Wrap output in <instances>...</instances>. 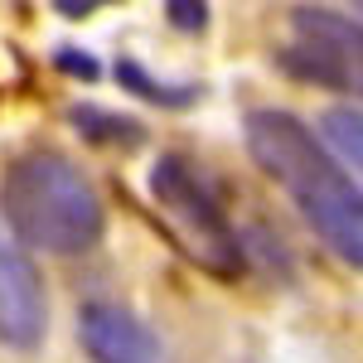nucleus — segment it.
Returning <instances> with one entry per match:
<instances>
[{
	"label": "nucleus",
	"instance_id": "obj_1",
	"mask_svg": "<svg viewBox=\"0 0 363 363\" xmlns=\"http://www.w3.org/2000/svg\"><path fill=\"white\" fill-rule=\"evenodd\" d=\"M252 160L262 165V174H272L281 189L291 194V203L310 218V228L344 257V262H363V199L359 179L344 174L330 160V150L320 145V136L310 131L296 112L281 107H257L242 121Z\"/></svg>",
	"mask_w": 363,
	"mask_h": 363
},
{
	"label": "nucleus",
	"instance_id": "obj_2",
	"mask_svg": "<svg viewBox=\"0 0 363 363\" xmlns=\"http://www.w3.org/2000/svg\"><path fill=\"white\" fill-rule=\"evenodd\" d=\"M0 218L15 233V247H39L54 257L92 252L107 233V208L83 165L58 150H25L0 174Z\"/></svg>",
	"mask_w": 363,
	"mask_h": 363
},
{
	"label": "nucleus",
	"instance_id": "obj_3",
	"mask_svg": "<svg viewBox=\"0 0 363 363\" xmlns=\"http://www.w3.org/2000/svg\"><path fill=\"white\" fill-rule=\"evenodd\" d=\"M150 194L174 223L179 242L194 252V262H203L218 277L242 272V238H238L223 199H218V184L189 155H160L150 169Z\"/></svg>",
	"mask_w": 363,
	"mask_h": 363
},
{
	"label": "nucleus",
	"instance_id": "obj_4",
	"mask_svg": "<svg viewBox=\"0 0 363 363\" xmlns=\"http://www.w3.org/2000/svg\"><path fill=\"white\" fill-rule=\"evenodd\" d=\"M291 25H296V44L281 54V63L296 78L339 87V92H349V87L359 92V20L354 15L296 5Z\"/></svg>",
	"mask_w": 363,
	"mask_h": 363
},
{
	"label": "nucleus",
	"instance_id": "obj_5",
	"mask_svg": "<svg viewBox=\"0 0 363 363\" xmlns=\"http://www.w3.org/2000/svg\"><path fill=\"white\" fill-rule=\"evenodd\" d=\"M44 330H49V296H44L39 267L15 242L0 238V344L34 349Z\"/></svg>",
	"mask_w": 363,
	"mask_h": 363
},
{
	"label": "nucleus",
	"instance_id": "obj_6",
	"mask_svg": "<svg viewBox=\"0 0 363 363\" xmlns=\"http://www.w3.org/2000/svg\"><path fill=\"white\" fill-rule=\"evenodd\" d=\"M78 339L92 363H165L160 335L116 301H87L78 315Z\"/></svg>",
	"mask_w": 363,
	"mask_h": 363
},
{
	"label": "nucleus",
	"instance_id": "obj_7",
	"mask_svg": "<svg viewBox=\"0 0 363 363\" xmlns=\"http://www.w3.org/2000/svg\"><path fill=\"white\" fill-rule=\"evenodd\" d=\"M116 83L140 92V97H150V102H160V107H189L194 97H203L199 83H160V78H150L136 58H121L116 63Z\"/></svg>",
	"mask_w": 363,
	"mask_h": 363
},
{
	"label": "nucleus",
	"instance_id": "obj_8",
	"mask_svg": "<svg viewBox=\"0 0 363 363\" xmlns=\"http://www.w3.org/2000/svg\"><path fill=\"white\" fill-rule=\"evenodd\" d=\"M320 145L330 150L335 145V160L344 174L354 169V179H359V160H363V150H359V107H335V112H325V121H320Z\"/></svg>",
	"mask_w": 363,
	"mask_h": 363
},
{
	"label": "nucleus",
	"instance_id": "obj_9",
	"mask_svg": "<svg viewBox=\"0 0 363 363\" xmlns=\"http://www.w3.org/2000/svg\"><path fill=\"white\" fill-rule=\"evenodd\" d=\"M68 121L87 140H107V145H136L140 140L136 116H116V112H102V107H68Z\"/></svg>",
	"mask_w": 363,
	"mask_h": 363
},
{
	"label": "nucleus",
	"instance_id": "obj_10",
	"mask_svg": "<svg viewBox=\"0 0 363 363\" xmlns=\"http://www.w3.org/2000/svg\"><path fill=\"white\" fill-rule=\"evenodd\" d=\"M165 10L179 29H203L208 25V5H194V0H169Z\"/></svg>",
	"mask_w": 363,
	"mask_h": 363
},
{
	"label": "nucleus",
	"instance_id": "obj_11",
	"mask_svg": "<svg viewBox=\"0 0 363 363\" xmlns=\"http://www.w3.org/2000/svg\"><path fill=\"white\" fill-rule=\"evenodd\" d=\"M54 10H58V15H68V20H87V15L97 10V0H83V5H78V0H58Z\"/></svg>",
	"mask_w": 363,
	"mask_h": 363
},
{
	"label": "nucleus",
	"instance_id": "obj_12",
	"mask_svg": "<svg viewBox=\"0 0 363 363\" xmlns=\"http://www.w3.org/2000/svg\"><path fill=\"white\" fill-rule=\"evenodd\" d=\"M58 63H63V68H73V73H83V78H97V63H92V58H78V54H58Z\"/></svg>",
	"mask_w": 363,
	"mask_h": 363
}]
</instances>
